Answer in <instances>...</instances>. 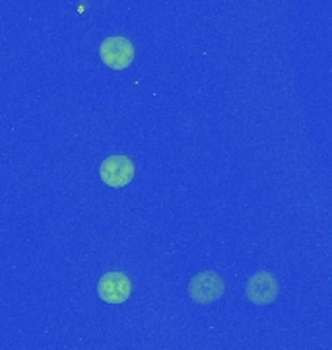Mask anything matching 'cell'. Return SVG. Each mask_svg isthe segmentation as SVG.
Listing matches in <instances>:
<instances>
[{
    "label": "cell",
    "mask_w": 332,
    "mask_h": 350,
    "mask_svg": "<svg viewBox=\"0 0 332 350\" xmlns=\"http://www.w3.org/2000/svg\"><path fill=\"white\" fill-rule=\"evenodd\" d=\"M130 292H133V286H130L128 276L117 271L101 276L98 284L99 298L107 304H124L130 298Z\"/></svg>",
    "instance_id": "cell-5"
},
{
    "label": "cell",
    "mask_w": 332,
    "mask_h": 350,
    "mask_svg": "<svg viewBox=\"0 0 332 350\" xmlns=\"http://www.w3.org/2000/svg\"><path fill=\"white\" fill-rule=\"evenodd\" d=\"M99 57L113 70H124L135 61V47L126 38H107L99 45Z\"/></svg>",
    "instance_id": "cell-1"
},
{
    "label": "cell",
    "mask_w": 332,
    "mask_h": 350,
    "mask_svg": "<svg viewBox=\"0 0 332 350\" xmlns=\"http://www.w3.org/2000/svg\"><path fill=\"white\" fill-rule=\"evenodd\" d=\"M223 292H225V284H223L221 276L212 273V271L198 273L189 282V296L197 301V304H202V306L212 304V301L221 298Z\"/></svg>",
    "instance_id": "cell-3"
},
{
    "label": "cell",
    "mask_w": 332,
    "mask_h": 350,
    "mask_svg": "<svg viewBox=\"0 0 332 350\" xmlns=\"http://www.w3.org/2000/svg\"><path fill=\"white\" fill-rule=\"evenodd\" d=\"M278 292H280V284H278L276 276L266 273V271L255 273L247 280L245 296L249 298V301H253L257 306L272 304V301L276 300Z\"/></svg>",
    "instance_id": "cell-4"
},
{
    "label": "cell",
    "mask_w": 332,
    "mask_h": 350,
    "mask_svg": "<svg viewBox=\"0 0 332 350\" xmlns=\"http://www.w3.org/2000/svg\"><path fill=\"white\" fill-rule=\"evenodd\" d=\"M99 177L109 187H126L135 179V163L128 156H109L99 167Z\"/></svg>",
    "instance_id": "cell-2"
}]
</instances>
